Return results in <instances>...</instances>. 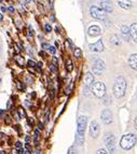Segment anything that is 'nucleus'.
Masks as SVG:
<instances>
[{"label": "nucleus", "mask_w": 137, "mask_h": 154, "mask_svg": "<svg viewBox=\"0 0 137 154\" xmlns=\"http://www.w3.org/2000/svg\"><path fill=\"white\" fill-rule=\"evenodd\" d=\"M105 142H106V146L107 150L109 151L110 154L115 153V138L112 134H107L105 137Z\"/></svg>", "instance_id": "nucleus-5"}, {"label": "nucleus", "mask_w": 137, "mask_h": 154, "mask_svg": "<svg viewBox=\"0 0 137 154\" xmlns=\"http://www.w3.org/2000/svg\"><path fill=\"white\" fill-rule=\"evenodd\" d=\"M1 20H2V15H1V14H0V21H1Z\"/></svg>", "instance_id": "nucleus-34"}, {"label": "nucleus", "mask_w": 137, "mask_h": 154, "mask_svg": "<svg viewBox=\"0 0 137 154\" xmlns=\"http://www.w3.org/2000/svg\"><path fill=\"white\" fill-rule=\"evenodd\" d=\"M68 154H78V150L76 146H71V148L69 149V151H68Z\"/></svg>", "instance_id": "nucleus-20"}, {"label": "nucleus", "mask_w": 137, "mask_h": 154, "mask_svg": "<svg viewBox=\"0 0 137 154\" xmlns=\"http://www.w3.org/2000/svg\"><path fill=\"white\" fill-rule=\"evenodd\" d=\"M49 51H50V53H52V54H54V53H55V51H56V49H55L54 47H51V46H50V48H49Z\"/></svg>", "instance_id": "nucleus-24"}, {"label": "nucleus", "mask_w": 137, "mask_h": 154, "mask_svg": "<svg viewBox=\"0 0 137 154\" xmlns=\"http://www.w3.org/2000/svg\"><path fill=\"white\" fill-rule=\"evenodd\" d=\"M105 71V63L101 60L97 59L93 63V72L95 75H101Z\"/></svg>", "instance_id": "nucleus-7"}, {"label": "nucleus", "mask_w": 137, "mask_h": 154, "mask_svg": "<svg viewBox=\"0 0 137 154\" xmlns=\"http://www.w3.org/2000/svg\"><path fill=\"white\" fill-rule=\"evenodd\" d=\"M88 124V119L85 116H80L78 119V128H77V142L82 144L84 140V132Z\"/></svg>", "instance_id": "nucleus-1"}, {"label": "nucleus", "mask_w": 137, "mask_h": 154, "mask_svg": "<svg viewBox=\"0 0 137 154\" xmlns=\"http://www.w3.org/2000/svg\"><path fill=\"white\" fill-rule=\"evenodd\" d=\"M0 154H4V152H0Z\"/></svg>", "instance_id": "nucleus-35"}, {"label": "nucleus", "mask_w": 137, "mask_h": 154, "mask_svg": "<svg viewBox=\"0 0 137 154\" xmlns=\"http://www.w3.org/2000/svg\"><path fill=\"white\" fill-rule=\"evenodd\" d=\"M101 121L104 122L106 125H109L112 123L113 121V116L112 113L110 110H104L101 112Z\"/></svg>", "instance_id": "nucleus-9"}, {"label": "nucleus", "mask_w": 137, "mask_h": 154, "mask_svg": "<svg viewBox=\"0 0 137 154\" xmlns=\"http://www.w3.org/2000/svg\"><path fill=\"white\" fill-rule=\"evenodd\" d=\"M92 92L95 94L97 98H101L104 97L106 94V87L101 82H97V83H94L92 86Z\"/></svg>", "instance_id": "nucleus-4"}, {"label": "nucleus", "mask_w": 137, "mask_h": 154, "mask_svg": "<svg viewBox=\"0 0 137 154\" xmlns=\"http://www.w3.org/2000/svg\"><path fill=\"white\" fill-rule=\"evenodd\" d=\"M94 83V76L91 73H86L84 76V84H85V91L90 89L91 86H93Z\"/></svg>", "instance_id": "nucleus-12"}, {"label": "nucleus", "mask_w": 137, "mask_h": 154, "mask_svg": "<svg viewBox=\"0 0 137 154\" xmlns=\"http://www.w3.org/2000/svg\"><path fill=\"white\" fill-rule=\"evenodd\" d=\"M126 90V80L123 77H118L113 85V94L117 98H122Z\"/></svg>", "instance_id": "nucleus-2"}, {"label": "nucleus", "mask_w": 137, "mask_h": 154, "mask_svg": "<svg viewBox=\"0 0 137 154\" xmlns=\"http://www.w3.org/2000/svg\"><path fill=\"white\" fill-rule=\"evenodd\" d=\"M16 62L21 64V65H23V64H24V60H23L22 57H16Z\"/></svg>", "instance_id": "nucleus-22"}, {"label": "nucleus", "mask_w": 137, "mask_h": 154, "mask_svg": "<svg viewBox=\"0 0 137 154\" xmlns=\"http://www.w3.org/2000/svg\"><path fill=\"white\" fill-rule=\"evenodd\" d=\"M110 42H111V44L115 45V46H118V45H120V40H119L118 36H112L111 38H110Z\"/></svg>", "instance_id": "nucleus-18"}, {"label": "nucleus", "mask_w": 137, "mask_h": 154, "mask_svg": "<svg viewBox=\"0 0 137 154\" xmlns=\"http://www.w3.org/2000/svg\"><path fill=\"white\" fill-rule=\"evenodd\" d=\"M51 69L54 72H56V65H53V64H51Z\"/></svg>", "instance_id": "nucleus-27"}, {"label": "nucleus", "mask_w": 137, "mask_h": 154, "mask_svg": "<svg viewBox=\"0 0 137 154\" xmlns=\"http://www.w3.org/2000/svg\"><path fill=\"white\" fill-rule=\"evenodd\" d=\"M96 154H108V152L105 150V149H99L98 151H97V153Z\"/></svg>", "instance_id": "nucleus-23"}, {"label": "nucleus", "mask_w": 137, "mask_h": 154, "mask_svg": "<svg viewBox=\"0 0 137 154\" xmlns=\"http://www.w3.org/2000/svg\"><path fill=\"white\" fill-rule=\"evenodd\" d=\"M129 64L132 69L137 71V54H132L129 59Z\"/></svg>", "instance_id": "nucleus-15"}, {"label": "nucleus", "mask_w": 137, "mask_h": 154, "mask_svg": "<svg viewBox=\"0 0 137 154\" xmlns=\"http://www.w3.org/2000/svg\"><path fill=\"white\" fill-rule=\"evenodd\" d=\"M130 32H131V37L133 38L135 42H137V24L134 23L132 24V26L130 27Z\"/></svg>", "instance_id": "nucleus-16"}, {"label": "nucleus", "mask_w": 137, "mask_h": 154, "mask_svg": "<svg viewBox=\"0 0 137 154\" xmlns=\"http://www.w3.org/2000/svg\"><path fill=\"white\" fill-rule=\"evenodd\" d=\"M89 35L93 36V37L101 35V28H99V26H97V25H92V26L89 28Z\"/></svg>", "instance_id": "nucleus-14"}, {"label": "nucleus", "mask_w": 137, "mask_h": 154, "mask_svg": "<svg viewBox=\"0 0 137 154\" xmlns=\"http://www.w3.org/2000/svg\"><path fill=\"white\" fill-rule=\"evenodd\" d=\"M118 3H119V6L121 7V8H123V9H130L132 7V3L130 0H118Z\"/></svg>", "instance_id": "nucleus-17"}, {"label": "nucleus", "mask_w": 137, "mask_h": 154, "mask_svg": "<svg viewBox=\"0 0 137 154\" xmlns=\"http://www.w3.org/2000/svg\"><path fill=\"white\" fill-rule=\"evenodd\" d=\"M135 143H136V137L133 134H127L122 137L120 141V146L124 150H130L135 146Z\"/></svg>", "instance_id": "nucleus-3"}, {"label": "nucleus", "mask_w": 137, "mask_h": 154, "mask_svg": "<svg viewBox=\"0 0 137 154\" xmlns=\"http://www.w3.org/2000/svg\"><path fill=\"white\" fill-rule=\"evenodd\" d=\"M101 9H103L105 12H111L113 10L112 3L110 0H101Z\"/></svg>", "instance_id": "nucleus-11"}, {"label": "nucleus", "mask_w": 137, "mask_h": 154, "mask_svg": "<svg viewBox=\"0 0 137 154\" xmlns=\"http://www.w3.org/2000/svg\"><path fill=\"white\" fill-rule=\"evenodd\" d=\"M90 13L94 19H97V20H104L106 17V12L103 9L97 8V7H91Z\"/></svg>", "instance_id": "nucleus-6"}, {"label": "nucleus", "mask_w": 137, "mask_h": 154, "mask_svg": "<svg viewBox=\"0 0 137 154\" xmlns=\"http://www.w3.org/2000/svg\"><path fill=\"white\" fill-rule=\"evenodd\" d=\"M25 154H30V149H29V146H27V149L25 150Z\"/></svg>", "instance_id": "nucleus-28"}, {"label": "nucleus", "mask_w": 137, "mask_h": 154, "mask_svg": "<svg viewBox=\"0 0 137 154\" xmlns=\"http://www.w3.org/2000/svg\"><path fill=\"white\" fill-rule=\"evenodd\" d=\"M74 57H76V58H80V57H81V50L80 49L74 50Z\"/></svg>", "instance_id": "nucleus-21"}, {"label": "nucleus", "mask_w": 137, "mask_h": 154, "mask_svg": "<svg viewBox=\"0 0 137 154\" xmlns=\"http://www.w3.org/2000/svg\"><path fill=\"white\" fill-rule=\"evenodd\" d=\"M121 35L123 37V39L125 42H129L130 38H131V32H130V28L127 26H122L121 27Z\"/></svg>", "instance_id": "nucleus-13"}, {"label": "nucleus", "mask_w": 137, "mask_h": 154, "mask_svg": "<svg viewBox=\"0 0 137 154\" xmlns=\"http://www.w3.org/2000/svg\"><path fill=\"white\" fill-rule=\"evenodd\" d=\"M99 131H101V128H99L98 123L93 121L90 125V136L92 138H97L99 136Z\"/></svg>", "instance_id": "nucleus-8"}, {"label": "nucleus", "mask_w": 137, "mask_h": 154, "mask_svg": "<svg viewBox=\"0 0 137 154\" xmlns=\"http://www.w3.org/2000/svg\"><path fill=\"white\" fill-rule=\"evenodd\" d=\"M16 148L22 149V143H21V142H16Z\"/></svg>", "instance_id": "nucleus-29"}, {"label": "nucleus", "mask_w": 137, "mask_h": 154, "mask_svg": "<svg viewBox=\"0 0 137 154\" xmlns=\"http://www.w3.org/2000/svg\"><path fill=\"white\" fill-rule=\"evenodd\" d=\"M45 29H47L48 33H50V32L52 30V27H51V26H50L49 24H47V25H45Z\"/></svg>", "instance_id": "nucleus-26"}, {"label": "nucleus", "mask_w": 137, "mask_h": 154, "mask_svg": "<svg viewBox=\"0 0 137 154\" xmlns=\"http://www.w3.org/2000/svg\"><path fill=\"white\" fill-rule=\"evenodd\" d=\"M91 51H93V52H101L103 50H104V45H103V42L101 40H98L97 42L95 44H92L89 46Z\"/></svg>", "instance_id": "nucleus-10"}, {"label": "nucleus", "mask_w": 137, "mask_h": 154, "mask_svg": "<svg viewBox=\"0 0 137 154\" xmlns=\"http://www.w3.org/2000/svg\"><path fill=\"white\" fill-rule=\"evenodd\" d=\"M9 10H10V11H11V12H13V11H14L13 7H11V6H10V7H9Z\"/></svg>", "instance_id": "nucleus-31"}, {"label": "nucleus", "mask_w": 137, "mask_h": 154, "mask_svg": "<svg viewBox=\"0 0 137 154\" xmlns=\"http://www.w3.org/2000/svg\"><path fill=\"white\" fill-rule=\"evenodd\" d=\"M0 83H1V69H0Z\"/></svg>", "instance_id": "nucleus-33"}, {"label": "nucleus", "mask_w": 137, "mask_h": 154, "mask_svg": "<svg viewBox=\"0 0 137 154\" xmlns=\"http://www.w3.org/2000/svg\"><path fill=\"white\" fill-rule=\"evenodd\" d=\"M135 127H136V129H137V117H136V119H135Z\"/></svg>", "instance_id": "nucleus-32"}, {"label": "nucleus", "mask_w": 137, "mask_h": 154, "mask_svg": "<svg viewBox=\"0 0 137 154\" xmlns=\"http://www.w3.org/2000/svg\"><path fill=\"white\" fill-rule=\"evenodd\" d=\"M42 47H43V48H48V49H49L50 46H49V45H47V44H43V45H42Z\"/></svg>", "instance_id": "nucleus-30"}, {"label": "nucleus", "mask_w": 137, "mask_h": 154, "mask_svg": "<svg viewBox=\"0 0 137 154\" xmlns=\"http://www.w3.org/2000/svg\"><path fill=\"white\" fill-rule=\"evenodd\" d=\"M28 65L29 66H31V67H34V66H36V63H35V62H34V61H28Z\"/></svg>", "instance_id": "nucleus-25"}, {"label": "nucleus", "mask_w": 137, "mask_h": 154, "mask_svg": "<svg viewBox=\"0 0 137 154\" xmlns=\"http://www.w3.org/2000/svg\"><path fill=\"white\" fill-rule=\"evenodd\" d=\"M29 1H30V0H26V2H29Z\"/></svg>", "instance_id": "nucleus-36"}, {"label": "nucleus", "mask_w": 137, "mask_h": 154, "mask_svg": "<svg viewBox=\"0 0 137 154\" xmlns=\"http://www.w3.org/2000/svg\"><path fill=\"white\" fill-rule=\"evenodd\" d=\"M66 66H67V69H68L69 72L72 71V69H74V64H72V62H71L70 59L67 60V62H66Z\"/></svg>", "instance_id": "nucleus-19"}]
</instances>
